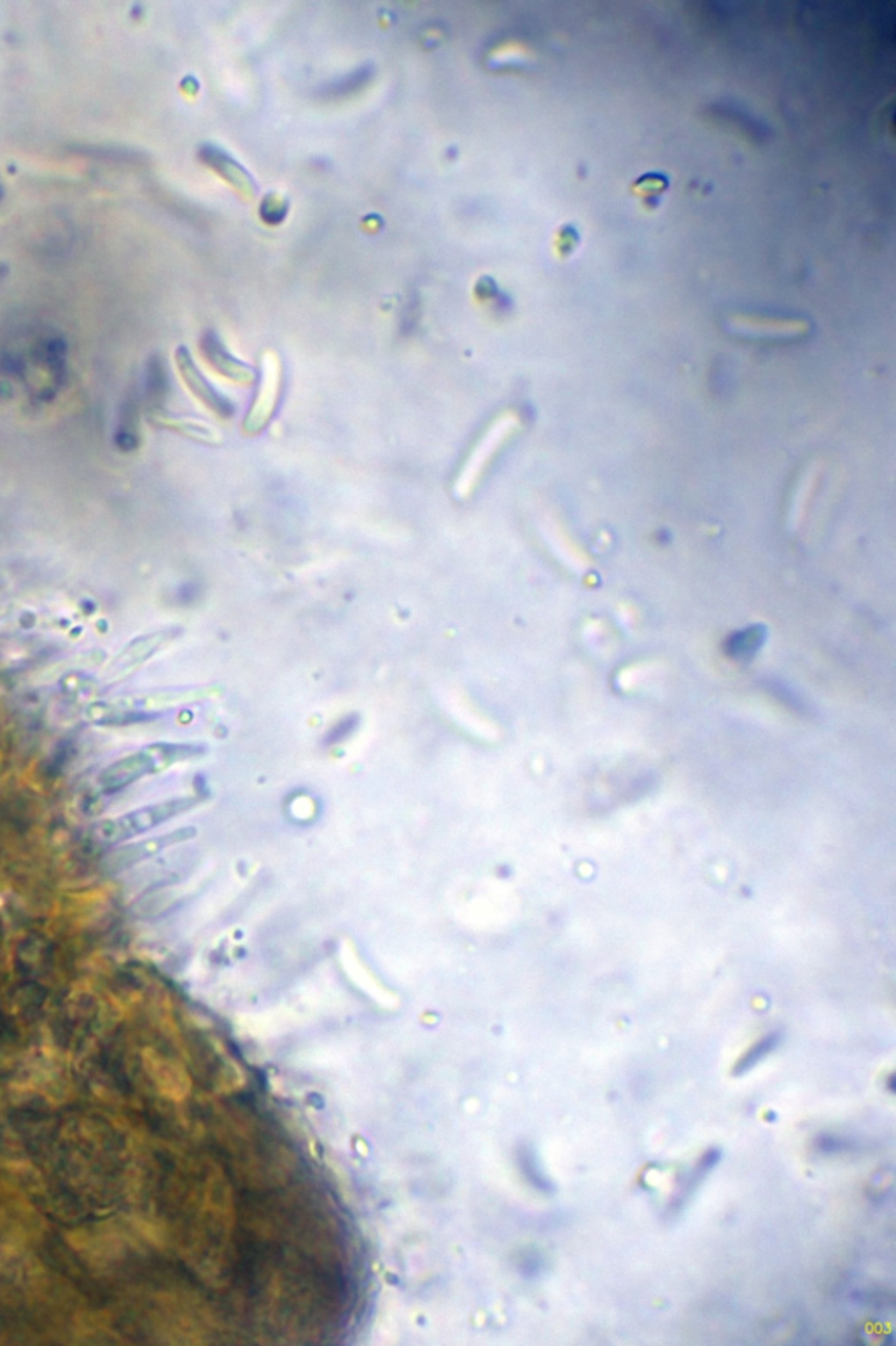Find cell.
<instances>
[{
  "instance_id": "ba28073f",
  "label": "cell",
  "mask_w": 896,
  "mask_h": 1346,
  "mask_svg": "<svg viewBox=\"0 0 896 1346\" xmlns=\"http://www.w3.org/2000/svg\"><path fill=\"white\" fill-rule=\"evenodd\" d=\"M201 351L207 356L208 363L228 379L235 383H250L256 377V370L250 367L249 363L238 360L237 356L232 355V351L226 348L220 335L214 331H208L201 339Z\"/></svg>"
},
{
  "instance_id": "7c38bea8",
  "label": "cell",
  "mask_w": 896,
  "mask_h": 1346,
  "mask_svg": "<svg viewBox=\"0 0 896 1346\" xmlns=\"http://www.w3.org/2000/svg\"><path fill=\"white\" fill-rule=\"evenodd\" d=\"M781 1040H783V1034L780 1031L765 1034L763 1038L756 1041L755 1045L751 1046L748 1052L744 1053L743 1058L739 1059L738 1065L734 1068V1075H744V1073L753 1070L755 1066L760 1065L781 1045Z\"/></svg>"
},
{
  "instance_id": "52a82bcc",
  "label": "cell",
  "mask_w": 896,
  "mask_h": 1346,
  "mask_svg": "<svg viewBox=\"0 0 896 1346\" xmlns=\"http://www.w3.org/2000/svg\"><path fill=\"white\" fill-rule=\"evenodd\" d=\"M200 160L205 166L210 167L216 174H220L226 183L232 184L238 193L249 196V198H254L257 195L256 179L252 178V174L238 160L233 159L232 154L226 153L223 147L203 144L200 147Z\"/></svg>"
},
{
  "instance_id": "277c9868",
  "label": "cell",
  "mask_w": 896,
  "mask_h": 1346,
  "mask_svg": "<svg viewBox=\"0 0 896 1346\" xmlns=\"http://www.w3.org/2000/svg\"><path fill=\"white\" fill-rule=\"evenodd\" d=\"M281 377L282 367L279 356L275 355L274 351H267L263 355L256 397H254L249 414L245 417V434H257L269 424L270 419L274 416L275 409H277L279 395H281Z\"/></svg>"
},
{
  "instance_id": "8fae6325",
  "label": "cell",
  "mask_w": 896,
  "mask_h": 1346,
  "mask_svg": "<svg viewBox=\"0 0 896 1346\" xmlns=\"http://www.w3.org/2000/svg\"><path fill=\"white\" fill-rule=\"evenodd\" d=\"M734 325L739 326L743 331L767 336L800 335L809 330V326L802 321H770V319L758 318H739Z\"/></svg>"
},
{
  "instance_id": "30bf717a",
  "label": "cell",
  "mask_w": 896,
  "mask_h": 1346,
  "mask_svg": "<svg viewBox=\"0 0 896 1346\" xmlns=\"http://www.w3.org/2000/svg\"><path fill=\"white\" fill-rule=\"evenodd\" d=\"M153 422L156 427H159V429L178 432V434L184 435V437H189V439H193V441L203 442V444H220L221 442L220 432H216L213 427L203 424V422L195 421V419L171 416V414H169V416H167V414H159V416L153 417Z\"/></svg>"
},
{
  "instance_id": "6da1fadb",
  "label": "cell",
  "mask_w": 896,
  "mask_h": 1346,
  "mask_svg": "<svg viewBox=\"0 0 896 1346\" xmlns=\"http://www.w3.org/2000/svg\"><path fill=\"white\" fill-rule=\"evenodd\" d=\"M207 753V747L200 744H169V742H158L151 746L142 747L135 753L127 754L123 758L116 759L114 763L105 766L104 770L98 775V790L105 795H116L120 791L127 790L132 783L139 782L141 778L156 775L159 771L167 770L171 766L184 763L189 759L200 758Z\"/></svg>"
},
{
  "instance_id": "4fadbf2b",
  "label": "cell",
  "mask_w": 896,
  "mask_h": 1346,
  "mask_svg": "<svg viewBox=\"0 0 896 1346\" xmlns=\"http://www.w3.org/2000/svg\"><path fill=\"white\" fill-rule=\"evenodd\" d=\"M719 1157H721V1152H719L718 1149H711V1151L704 1154V1157H702L701 1161L697 1163L696 1168H694V1171H692V1175L687 1178V1183H685V1187L681 1188V1193L677 1196L676 1201L679 1203L677 1208H681V1206L685 1205V1201L689 1200V1196L696 1193L699 1183L704 1180V1176H708L709 1173L716 1168Z\"/></svg>"
},
{
  "instance_id": "2e32d148",
  "label": "cell",
  "mask_w": 896,
  "mask_h": 1346,
  "mask_svg": "<svg viewBox=\"0 0 896 1346\" xmlns=\"http://www.w3.org/2000/svg\"><path fill=\"white\" fill-rule=\"evenodd\" d=\"M578 242H579V235L578 232H576V228L571 227V225H567V227L562 228L561 240H559V252L562 253V257H566V255H571V252H573L574 248H576V244H578Z\"/></svg>"
},
{
  "instance_id": "7a4b0ae2",
  "label": "cell",
  "mask_w": 896,
  "mask_h": 1346,
  "mask_svg": "<svg viewBox=\"0 0 896 1346\" xmlns=\"http://www.w3.org/2000/svg\"><path fill=\"white\" fill-rule=\"evenodd\" d=\"M200 798L195 796H178L171 798L166 802L153 803L146 807L132 810L129 814L120 815L114 819H105L97 826V835L107 844H120V842H129V840L151 832L153 827L161 826L169 820L176 819L179 815L195 808L200 803Z\"/></svg>"
},
{
  "instance_id": "8992f818",
  "label": "cell",
  "mask_w": 896,
  "mask_h": 1346,
  "mask_svg": "<svg viewBox=\"0 0 896 1346\" xmlns=\"http://www.w3.org/2000/svg\"><path fill=\"white\" fill-rule=\"evenodd\" d=\"M176 363H178V370L181 377H183L184 385L188 386L189 392L193 393L201 404L220 417H232L235 414V404H233L232 398L226 397L220 388H216L205 377V373L201 372L200 367L196 365V361L193 360L188 348H184V346L178 348Z\"/></svg>"
},
{
  "instance_id": "5b68a950",
  "label": "cell",
  "mask_w": 896,
  "mask_h": 1346,
  "mask_svg": "<svg viewBox=\"0 0 896 1346\" xmlns=\"http://www.w3.org/2000/svg\"><path fill=\"white\" fill-rule=\"evenodd\" d=\"M195 837L196 827L184 826L179 827V829H174V832L166 833V835L153 837V839L142 840V842H137V844L125 845V847H120V849H116L112 854H109L107 861H105V868L112 871V873H120L123 869H129L132 868V866L144 863V861L151 859V857L156 856L159 852L167 851V849H171L174 845L189 842V840H193Z\"/></svg>"
},
{
  "instance_id": "5bb4252c",
  "label": "cell",
  "mask_w": 896,
  "mask_h": 1346,
  "mask_svg": "<svg viewBox=\"0 0 896 1346\" xmlns=\"http://www.w3.org/2000/svg\"><path fill=\"white\" fill-rule=\"evenodd\" d=\"M287 211H289V203H287V198H284L282 195H277V193H269V195L263 198L262 206H260V215H262V220L265 221L267 225H279V223H282L287 216Z\"/></svg>"
},
{
  "instance_id": "3957f363",
  "label": "cell",
  "mask_w": 896,
  "mask_h": 1346,
  "mask_svg": "<svg viewBox=\"0 0 896 1346\" xmlns=\"http://www.w3.org/2000/svg\"><path fill=\"white\" fill-rule=\"evenodd\" d=\"M517 424H519V417L515 416L513 412H507L488 427L487 432L480 437V441L473 447V451H471L468 459L464 461L463 468L459 472L458 493H461V495L471 493V490L475 488V484L478 483V479L482 476V472L485 470V466L488 465V461L494 458V454L500 451V447L513 434V430L517 429Z\"/></svg>"
},
{
  "instance_id": "9a60e30c",
  "label": "cell",
  "mask_w": 896,
  "mask_h": 1346,
  "mask_svg": "<svg viewBox=\"0 0 896 1346\" xmlns=\"http://www.w3.org/2000/svg\"><path fill=\"white\" fill-rule=\"evenodd\" d=\"M667 184L669 183H667V178H664V176L647 174L645 178H641L635 183L634 190L635 193H640L641 196H645L647 200H650V198H657L667 188Z\"/></svg>"
},
{
  "instance_id": "9c48e42d",
  "label": "cell",
  "mask_w": 896,
  "mask_h": 1346,
  "mask_svg": "<svg viewBox=\"0 0 896 1346\" xmlns=\"http://www.w3.org/2000/svg\"><path fill=\"white\" fill-rule=\"evenodd\" d=\"M178 628H169V630L154 631L151 635L137 638V640L130 643L129 647L123 650V655L117 658V660H120V662L116 663L117 672L123 673L127 672V670H132V668L139 667L141 663L146 662L151 656L156 655L161 647H166L167 643H171L174 638L178 637Z\"/></svg>"
}]
</instances>
